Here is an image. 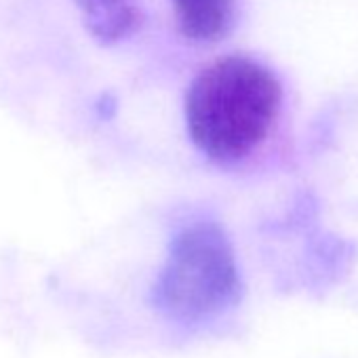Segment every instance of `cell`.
Returning a JSON list of instances; mask_svg holds the SVG:
<instances>
[{
	"mask_svg": "<svg viewBox=\"0 0 358 358\" xmlns=\"http://www.w3.org/2000/svg\"><path fill=\"white\" fill-rule=\"evenodd\" d=\"M280 101V83L266 66L247 57L217 59L194 78L188 91L190 137L211 160H241L268 137Z\"/></svg>",
	"mask_w": 358,
	"mask_h": 358,
	"instance_id": "1",
	"label": "cell"
},
{
	"mask_svg": "<svg viewBox=\"0 0 358 358\" xmlns=\"http://www.w3.org/2000/svg\"><path fill=\"white\" fill-rule=\"evenodd\" d=\"M85 28L103 45H114L135 34L143 24L137 0H76Z\"/></svg>",
	"mask_w": 358,
	"mask_h": 358,
	"instance_id": "3",
	"label": "cell"
},
{
	"mask_svg": "<svg viewBox=\"0 0 358 358\" xmlns=\"http://www.w3.org/2000/svg\"><path fill=\"white\" fill-rule=\"evenodd\" d=\"M177 26L196 43L224 38L234 22V0H173Z\"/></svg>",
	"mask_w": 358,
	"mask_h": 358,
	"instance_id": "4",
	"label": "cell"
},
{
	"mask_svg": "<svg viewBox=\"0 0 358 358\" xmlns=\"http://www.w3.org/2000/svg\"><path fill=\"white\" fill-rule=\"evenodd\" d=\"M241 291L234 249L217 224L196 222L171 241L152 301L169 318L194 322L232 306Z\"/></svg>",
	"mask_w": 358,
	"mask_h": 358,
	"instance_id": "2",
	"label": "cell"
}]
</instances>
